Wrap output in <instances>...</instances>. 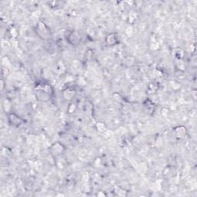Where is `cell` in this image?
Here are the masks:
<instances>
[{
	"instance_id": "1",
	"label": "cell",
	"mask_w": 197,
	"mask_h": 197,
	"mask_svg": "<svg viewBox=\"0 0 197 197\" xmlns=\"http://www.w3.org/2000/svg\"><path fill=\"white\" fill-rule=\"evenodd\" d=\"M36 30H37V33L38 34V36H40L41 38H44V39L48 38L50 36L49 30L43 22H38V25H37V29Z\"/></svg>"
},
{
	"instance_id": "2",
	"label": "cell",
	"mask_w": 197,
	"mask_h": 197,
	"mask_svg": "<svg viewBox=\"0 0 197 197\" xmlns=\"http://www.w3.org/2000/svg\"><path fill=\"white\" fill-rule=\"evenodd\" d=\"M9 123L14 126H19L23 123V120L21 118L18 116V115H15V114H11L9 116Z\"/></svg>"
},
{
	"instance_id": "3",
	"label": "cell",
	"mask_w": 197,
	"mask_h": 197,
	"mask_svg": "<svg viewBox=\"0 0 197 197\" xmlns=\"http://www.w3.org/2000/svg\"><path fill=\"white\" fill-rule=\"evenodd\" d=\"M64 150V147H63V145H61L60 143H55L52 146V151H53V153H55V155H58V154L62 153Z\"/></svg>"
},
{
	"instance_id": "4",
	"label": "cell",
	"mask_w": 197,
	"mask_h": 197,
	"mask_svg": "<svg viewBox=\"0 0 197 197\" xmlns=\"http://www.w3.org/2000/svg\"><path fill=\"white\" fill-rule=\"evenodd\" d=\"M106 42L107 43L109 44V45H114V44H116V43H118V36L114 33L109 34L107 38H106Z\"/></svg>"
},
{
	"instance_id": "5",
	"label": "cell",
	"mask_w": 197,
	"mask_h": 197,
	"mask_svg": "<svg viewBox=\"0 0 197 197\" xmlns=\"http://www.w3.org/2000/svg\"><path fill=\"white\" fill-rule=\"evenodd\" d=\"M186 128L183 127V126L177 127L175 130V135H176V136L179 137V138H183L184 136L186 135Z\"/></svg>"
},
{
	"instance_id": "6",
	"label": "cell",
	"mask_w": 197,
	"mask_h": 197,
	"mask_svg": "<svg viewBox=\"0 0 197 197\" xmlns=\"http://www.w3.org/2000/svg\"><path fill=\"white\" fill-rule=\"evenodd\" d=\"M72 40L70 42V43H72V44H76L79 43V41H80V36L77 34V32H72V33L69 35V39H72Z\"/></svg>"
},
{
	"instance_id": "7",
	"label": "cell",
	"mask_w": 197,
	"mask_h": 197,
	"mask_svg": "<svg viewBox=\"0 0 197 197\" xmlns=\"http://www.w3.org/2000/svg\"><path fill=\"white\" fill-rule=\"evenodd\" d=\"M63 96L66 99H71L75 96V91L71 89H67L63 92Z\"/></svg>"
},
{
	"instance_id": "8",
	"label": "cell",
	"mask_w": 197,
	"mask_h": 197,
	"mask_svg": "<svg viewBox=\"0 0 197 197\" xmlns=\"http://www.w3.org/2000/svg\"><path fill=\"white\" fill-rule=\"evenodd\" d=\"M96 126H97V129H98V130H99V131H101V132H103V131H104V130H105V125H104L103 123H97V125H96Z\"/></svg>"
},
{
	"instance_id": "9",
	"label": "cell",
	"mask_w": 197,
	"mask_h": 197,
	"mask_svg": "<svg viewBox=\"0 0 197 197\" xmlns=\"http://www.w3.org/2000/svg\"><path fill=\"white\" fill-rule=\"evenodd\" d=\"M68 110H69V113H72V112L75 110L74 104H70V106H69V109H68Z\"/></svg>"
}]
</instances>
